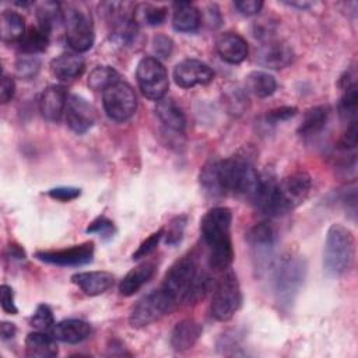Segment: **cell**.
I'll return each mask as SVG.
<instances>
[{
    "label": "cell",
    "instance_id": "cell-1",
    "mask_svg": "<svg viewBox=\"0 0 358 358\" xmlns=\"http://www.w3.org/2000/svg\"><path fill=\"white\" fill-rule=\"evenodd\" d=\"M355 242L351 231L341 224H331L327 229L323 266L324 270L334 277H340L347 273L354 263Z\"/></svg>",
    "mask_w": 358,
    "mask_h": 358
},
{
    "label": "cell",
    "instance_id": "cell-2",
    "mask_svg": "<svg viewBox=\"0 0 358 358\" xmlns=\"http://www.w3.org/2000/svg\"><path fill=\"white\" fill-rule=\"evenodd\" d=\"M217 175L222 193L252 194L256 192L260 175L245 157H231L217 161Z\"/></svg>",
    "mask_w": 358,
    "mask_h": 358
},
{
    "label": "cell",
    "instance_id": "cell-3",
    "mask_svg": "<svg viewBox=\"0 0 358 358\" xmlns=\"http://www.w3.org/2000/svg\"><path fill=\"white\" fill-rule=\"evenodd\" d=\"M306 275L303 259L292 255L284 256L274 273V292L281 306H289L299 292Z\"/></svg>",
    "mask_w": 358,
    "mask_h": 358
},
{
    "label": "cell",
    "instance_id": "cell-4",
    "mask_svg": "<svg viewBox=\"0 0 358 358\" xmlns=\"http://www.w3.org/2000/svg\"><path fill=\"white\" fill-rule=\"evenodd\" d=\"M242 292L234 271H225L217 281L211 299V315L220 322L229 320L241 308Z\"/></svg>",
    "mask_w": 358,
    "mask_h": 358
},
{
    "label": "cell",
    "instance_id": "cell-5",
    "mask_svg": "<svg viewBox=\"0 0 358 358\" xmlns=\"http://www.w3.org/2000/svg\"><path fill=\"white\" fill-rule=\"evenodd\" d=\"M178 302L161 287L144 295L131 309L129 322L131 327L141 329L169 313Z\"/></svg>",
    "mask_w": 358,
    "mask_h": 358
},
{
    "label": "cell",
    "instance_id": "cell-6",
    "mask_svg": "<svg viewBox=\"0 0 358 358\" xmlns=\"http://www.w3.org/2000/svg\"><path fill=\"white\" fill-rule=\"evenodd\" d=\"M312 189V178L305 171H296L280 183L275 192V214L282 215L302 204Z\"/></svg>",
    "mask_w": 358,
    "mask_h": 358
},
{
    "label": "cell",
    "instance_id": "cell-7",
    "mask_svg": "<svg viewBox=\"0 0 358 358\" xmlns=\"http://www.w3.org/2000/svg\"><path fill=\"white\" fill-rule=\"evenodd\" d=\"M137 84L144 96L152 101H159L168 91V73L164 64L152 56L143 57L136 69Z\"/></svg>",
    "mask_w": 358,
    "mask_h": 358
},
{
    "label": "cell",
    "instance_id": "cell-8",
    "mask_svg": "<svg viewBox=\"0 0 358 358\" xmlns=\"http://www.w3.org/2000/svg\"><path fill=\"white\" fill-rule=\"evenodd\" d=\"M66 27V39L70 48L76 52H87L94 45V27L88 13L77 8L67 7L62 11Z\"/></svg>",
    "mask_w": 358,
    "mask_h": 358
},
{
    "label": "cell",
    "instance_id": "cell-9",
    "mask_svg": "<svg viewBox=\"0 0 358 358\" xmlns=\"http://www.w3.org/2000/svg\"><path fill=\"white\" fill-rule=\"evenodd\" d=\"M102 102L106 115L116 122L130 119L137 109V96L133 88L120 80L103 90Z\"/></svg>",
    "mask_w": 358,
    "mask_h": 358
},
{
    "label": "cell",
    "instance_id": "cell-10",
    "mask_svg": "<svg viewBox=\"0 0 358 358\" xmlns=\"http://www.w3.org/2000/svg\"><path fill=\"white\" fill-rule=\"evenodd\" d=\"M197 263L192 255L183 256L176 260L166 271L162 288L176 301H182L189 285L197 274Z\"/></svg>",
    "mask_w": 358,
    "mask_h": 358
},
{
    "label": "cell",
    "instance_id": "cell-11",
    "mask_svg": "<svg viewBox=\"0 0 358 358\" xmlns=\"http://www.w3.org/2000/svg\"><path fill=\"white\" fill-rule=\"evenodd\" d=\"M231 222L232 211L228 207L210 208L200 221V232L204 243L210 248L231 241Z\"/></svg>",
    "mask_w": 358,
    "mask_h": 358
},
{
    "label": "cell",
    "instance_id": "cell-12",
    "mask_svg": "<svg viewBox=\"0 0 358 358\" xmlns=\"http://www.w3.org/2000/svg\"><path fill=\"white\" fill-rule=\"evenodd\" d=\"M35 257L43 263L62 266V267H77L92 262L94 257V243L83 242L71 248L56 249V250H39Z\"/></svg>",
    "mask_w": 358,
    "mask_h": 358
},
{
    "label": "cell",
    "instance_id": "cell-13",
    "mask_svg": "<svg viewBox=\"0 0 358 358\" xmlns=\"http://www.w3.org/2000/svg\"><path fill=\"white\" fill-rule=\"evenodd\" d=\"M214 78V71L208 64L196 60L186 59L176 64L173 70V80L182 88H193L196 85H206Z\"/></svg>",
    "mask_w": 358,
    "mask_h": 358
},
{
    "label": "cell",
    "instance_id": "cell-14",
    "mask_svg": "<svg viewBox=\"0 0 358 358\" xmlns=\"http://www.w3.org/2000/svg\"><path fill=\"white\" fill-rule=\"evenodd\" d=\"M95 108L85 98L80 95L69 96L66 106V122L74 133L83 134L90 130L95 122Z\"/></svg>",
    "mask_w": 358,
    "mask_h": 358
},
{
    "label": "cell",
    "instance_id": "cell-15",
    "mask_svg": "<svg viewBox=\"0 0 358 358\" xmlns=\"http://www.w3.org/2000/svg\"><path fill=\"white\" fill-rule=\"evenodd\" d=\"M257 63L263 67L280 70L292 62V49L282 41L268 39L256 53Z\"/></svg>",
    "mask_w": 358,
    "mask_h": 358
},
{
    "label": "cell",
    "instance_id": "cell-16",
    "mask_svg": "<svg viewBox=\"0 0 358 358\" xmlns=\"http://www.w3.org/2000/svg\"><path fill=\"white\" fill-rule=\"evenodd\" d=\"M71 282L85 295L96 296L112 288L115 277L109 271H81L71 275Z\"/></svg>",
    "mask_w": 358,
    "mask_h": 358
},
{
    "label": "cell",
    "instance_id": "cell-17",
    "mask_svg": "<svg viewBox=\"0 0 358 358\" xmlns=\"http://www.w3.org/2000/svg\"><path fill=\"white\" fill-rule=\"evenodd\" d=\"M246 241L255 250V256L259 262L268 257L275 243V231L271 224L263 221L255 224L246 234Z\"/></svg>",
    "mask_w": 358,
    "mask_h": 358
},
{
    "label": "cell",
    "instance_id": "cell-18",
    "mask_svg": "<svg viewBox=\"0 0 358 358\" xmlns=\"http://www.w3.org/2000/svg\"><path fill=\"white\" fill-rule=\"evenodd\" d=\"M67 92L62 85H49L43 90L39 99V110L49 122H56L62 117L67 106Z\"/></svg>",
    "mask_w": 358,
    "mask_h": 358
},
{
    "label": "cell",
    "instance_id": "cell-19",
    "mask_svg": "<svg viewBox=\"0 0 358 358\" xmlns=\"http://www.w3.org/2000/svg\"><path fill=\"white\" fill-rule=\"evenodd\" d=\"M217 52L222 60L231 64L242 63L248 56V42L235 32L222 34L215 43Z\"/></svg>",
    "mask_w": 358,
    "mask_h": 358
},
{
    "label": "cell",
    "instance_id": "cell-20",
    "mask_svg": "<svg viewBox=\"0 0 358 358\" xmlns=\"http://www.w3.org/2000/svg\"><path fill=\"white\" fill-rule=\"evenodd\" d=\"M91 324L81 319H66L56 323L52 329V336L63 343L77 344L90 337Z\"/></svg>",
    "mask_w": 358,
    "mask_h": 358
},
{
    "label": "cell",
    "instance_id": "cell-21",
    "mask_svg": "<svg viewBox=\"0 0 358 358\" xmlns=\"http://www.w3.org/2000/svg\"><path fill=\"white\" fill-rule=\"evenodd\" d=\"M201 324L193 319H183L175 324L171 333V347L175 351L192 348L201 336Z\"/></svg>",
    "mask_w": 358,
    "mask_h": 358
},
{
    "label": "cell",
    "instance_id": "cell-22",
    "mask_svg": "<svg viewBox=\"0 0 358 358\" xmlns=\"http://www.w3.org/2000/svg\"><path fill=\"white\" fill-rule=\"evenodd\" d=\"M84 67V60L77 53H62L50 62L52 74L62 81H70L80 77Z\"/></svg>",
    "mask_w": 358,
    "mask_h": 358
},
{
    "label": "cell",
    "instance_id": "cell-23",
    "mask_svg": "<svg viewBox=\"0 0 358 358\" xmlns=\"http://www.w3.org/2000/svg\"><path fill=\"white\" fill-rule=\"evenodd\" d=\"M155 264L151 262H144L134 268H131L120 281L119 291L124 296H130L137 292L144 284H147L155 274Z\"/></svg>",
    "mask_w": 358,
    "mask_h": 358
},
{
    "label": "cell",
    "instance_id": "cell-24",
    "mask_svg": "<svg viewBox=\"0 0 358 358\" xmlns=\"http://www.w3.org/2000/svg\"><path fill=\"white\" fill-rule=\"evenodd\" d=\"M155 115L162 122V124L172 131L182 133L186 126V119L182 109L169 98H162L157 101Z\"/></svg>",
    "mask_w": 358,
    "mask_h": 358
},
{
    "label": "cell",
    "instance_id": "cell-25",
    "mask_svg": "<svg viewBox=\"0 0 358 358\" xmlns=\"http://www.w3.org/2000/svg\"><path fill=\"white\" fill-rule=\"evenodd\" d=\"M56 338L45 334L43 331H32L25 337V352L28 357L35 358H52L57 355Z\"/></svg>",
    "mask_w": 358,
    "mask_h": 358
},
{
    "label": "cell",
    "instance_id": "cell-26",
    "mask_svg": "<svg viewBox=\"0 0 358 358\" xmlns=\"http://www.w3.org/2000/svg\"><path fill=\"white\" fill-rule=\"evenodd\" d=\"M201 22L200 11L190 3L182 1L175 3V13L172 18V25L179 32H192L199 28Z\"/></svg>",
    "mask_w": 358,
    "mask_h": 358
},
{
    "label": "cell",
    "instance_id": "cell-27",
    "mask_svg": "<svg viewBox=\"0 0 358 358\" xmlns=\"http://www.w3.org/2000/svg\"><path fill=\"white\" fill-rule=\"evenodd\" d=\"M25 35L24 17L15 11L4 10L0 15V36L4 42H20Z\"/></svg>",
    "mask_w": 358,
    "mask_h": 358
},
{
    "label": "cell",
    "instance_id": "cell-28",
    "mask_svg": "<svg viewBox=\"0 0 358 358\" xmlns=\"http://www.w3.org/2000/svg\"><path fill=\"white\" fill-rule=\"evenodd\" d=\"M112 38L119 45H129L134 41L137 35V22L133 17V14L127 13H116L113 11V20H112Z\"/></svg>",
    "mask_w": 358,
    "mask_h": 358
},
{
    "label": "cell",
    "instance_id": "cell-29",
    "mask_svg": "<svg viewBox=\"0 0 358 358\" xmlns=\"http://www.w3.org/2000/svg\"><path fill=\"white\" fill-rule=\"evenodd\" d=\"M330 109L326 105H319L308 109L303 115V119L298 127L301 136H315L323 130L329 120Z\"/></svg>",
    "mask_w": 358,
    "mask_h": 358
},
{
    "label": "cell",
    "instance_id": "cell-30",
    "mask_svg": "<svg viewBox=\"0 0 358 358\" xmlns=\"http://www.w3.org/2000/svg\"><path fill=\"white\" fill-rule=\"evenodd\" d=\"M50 31L36 25L35 28H29L22 39L18 42V48L25 55H36L45 52L49 45Z\"/></svg>",
    "mask_w": 358,
    "mask_h": 358
},
{
    "label": "cell",
    "instance_id": "cell-31",
    "mask_svg": "<svg viewBox=\"0 0 358 358\" xmlns=\"http://www.w3.org/2000/svg\"><path fill=\"white\" fill-rule=\"evenodd\" d=\"M246 88L259 98H267L277 90V81L271 74L256 70L248 74Z\"/></svg>",
    "mask_w": 358,
    "mask_h": 358
},
{
    "label": "cell",
    "instance_id": "cell-32",
    "mask_svg": "<svg viewBox=\"0 0 358 358\" xmlns=\"http://www.w3.org/2000/svg\"><path fill=\"white\" fill-rule=\"evenodd\" d=\"M234 262V248L232 242H224L220 245L210 246L208 266L214 271H227Z\"/></svg>",
    "mask_w": 358,
    "mask_h": 358
},
{
    "label": "cell",
    "instance_id": "cell-33",
    "mask_svg": "<svg viewBox=\"0 0 358 358\" xmlns=\"http://www.w3.org/2000/svg\"><path fill=\"white\" fill-rule=\"evenodd\" d=\"M248 101L246 92L239 85H229L222 92V103L234 116H239L248 109Z\"/></svg>",
    "mask_w": 358,
    "mask_h": 358
},
{
    "label": "cell",
    "instance_id": "cell-34",
    "mask_svg": "<svg viewBox=\"0 0 358 358\" xmlns=\"http://www.w3.org/2000/svg\"><path fill=\"white\" fill-rule=\"evenodd\" d=\"M166 14V7L152 4H138L133 11V17L137 24H145L150 27L161 25L165 21Z\"/></svg>",
    "mask_w": 358,
    "mask_h": 358
},
{
    "label": "cell",
    "instance_id": "cell-35",
    "mask_svg": "<svg viewBox=\"0 0 358 358\" xmlns=\"http://www.w3.org/2000/svg\"><path fill=\"white\" fill-rule=\"evenodd\" d=\"M119 81V73L110 66H98L88 76V87L95 91H103Z\"/></svg>",
    "mask_w": 358,
    "mask_h": 358
},
{
    "label": "cell",
    "instance_id": "cell-36",
    "mask_svg": "<svg viewBox=\"0 0 358 358\" xmlns=\"http://www.w3.org/2000/svg\"><path fill=\"white\" fill-rule=\"evenodd\" d=\"M210 285H211L210 277L206 273H197L194 280L189 285L187 291L185 292L180 302H183V303H197L199 301H201L206 296V294L210 289Z\"/></svg>",
    "mask_w": 358,
    "mask_h": 358
},
{
    "label": "cell",
    "instance_id": "cell-37",
    "mask_svg": "<svg viewBox=\"0 0 358 358\" xmlns=\"http://www.w3.org/2000/svg\"><path fill=\"white\" fill-rule=\"evenodd\" d=\"M200 185L204 189L206 193L211 196H221L224 194L218 182V175H217V161H210L207 162L200 172Z\"/></svg>",
    "mask_w": 358,
    "mask_h": 358
},
{
    "label": "cell",
    "instance_id": "cell-38",
    "mask_svg": "<svg viewBox=\"0 0 358 358\" xmlns=\"http://www.w3.org/2000/svg\"><path fill=\"white\" fill-rule=\"evenodd\" d=\"M357 108H358V92H357V84L351 83L344 87V94L340 101V115L343 117L355 120L357 115Z\"/></svg>",
    "mask_w": 358,
    "mask_h": 358
},
{
    "label": "cell",
    "instance_id": "cell-39",
    "mask_svg": "<svg viewBox=\"0 0 358 358\" xmlns=\"http://www.w3.org/2000/svg\"><path fill=\"white\" fill-rule=\"evenodd\" d=\"M41 69V60L35 55H21L15 62V73L18 77L34 78Z\"/></svg>",
    "mask_w": 358,
    "mask_h": 358
},
{
    "label": "cell",
    "instance_id": "cell-40",
    "mask_svg": "<svg viewBox=\"0 0 358 358\" xmlns=\"http://www.w3.org/2000/svg\"><path fill=\"white\" fill-rule=\"evenodd\" d=\"M187 224L186 215H176L172 218L168 224V228H164V236H165V243L166 245H178L185 234V228Z\"/></svg>",
    "mask_w": 358,
    "mask_h": 358
},
{
    "label": "cell",
    "instance_id": "cell-41",
    "mask_svg": "<svg viewBox=\"0 0 358 358\" xmlns=\"http://www.w3.org/2000/svg\"><path fill=\"white\" fill-rule=\"evenodd\" d=\"M31 326L35 327L36 330H48L50 329L52 326H55V317H53V312L52 309L45 305V303H41L36 306L34 315L31 316Z\"/></svg>",
    "mask_w": 358,
    "mask_h": 358
},
{
    "label": "cell",
    "instance_id": "cell-42",
    "mask_svg": "<svg viewBox=\"0 0 358 358\" xmlns=\"http://www.w3.org/2000/svg\"><path fill=\"white\" fill-rule=\"evenodd\" d=\"M162 236H164V228H159L158 231L152 232L147 239H144L140 243V246L137 248V250L133 253L131 257L134 260H138V259H143V257H147L148 255H151L157 249Z\"/></svg>",
    "mask_w": 358,
    "mask_h": 358
},
{
    "label": "cell",
    "instance_id": "cell-43",
    "mask_svg": "<svg viewBox=\"0 0 358 358\" xmlns=\"http://www.w3.org/2000/svg\"><path fill=\"white\" fill-rule=\"evenodd\" d=\"M88 234H98L102 238H112L115 234V224L113 221H110L109 218H106L105 215H99L98 218H95L85 229Z\"/></svg>",
    "mask_w": 358,
    "mask_h": 358
},
{
    "label": "cell",
    "instance_id": "cell-44",
    "mask_svg": "<svg viewBox=\"0 0 358 358\" xmlns=\"http://www.w3.org/2000/svg\"><path fill=\"white\" fill-rule=\"evenodd\" d=\"M81 194V189L80 187H73V186H59V187H53L50 190H48V196L62 201V203H67L71 201L74 199H77Z\"/></svg>",
    "mask_w": 358,
    "mask_h": 358
},
{
    "label": "cell",
    "instance_id": "cell-45",
    "mask_svg": "<svg viewBox=\"0 0 358 358\" xmlns=\"http://www.w3.org/2000/svg\"><path fill=\"white\" fill-rule=\"evenodd\" d=\"M298 109L295 106H280L275 109H271L266 115V122L268 124H277L281 122H285L296 115Z\"/></svg>",
    "mask_w": 358,
    "mask_h": 358
},
{
    "label": "cell",
    "instance_id": "cell-46",
    "mask_svg": "<svg viewBox=\"0 0 358 358\" xmlns=\"http://www.w3.org/2000/svg\"><path fill=\"white\" fill-rule=\"evenodd\" d=\"M173 49V42L169 36L164 34H158L152 38V50L158 57H169Z\"/></svg>",
    "mask_w": 358,
    "mask_h": 358
},
{
    "label": "cell",
    "instance_id": "cell-47",
    "mask_svg": "<svg viewBox=\"0 0 358 358\" xmlns=\"http://www.w3.org/2000/svg\"><path fill=\"white\" fill-rule=\"evenodd\" d=\"M357 141H358V130H357V120H351L347 130L344 131V134L341 136V138L338 140V148L343 151L347 150H352L357 147Z\"/></svg>",
    "mask_w": 358,
    "mask_h": 358
},
{
    "label": "cell",
    "instance_id": "cell-48",
    "mask_svg": "<svg viewBox=\"0 0 358 358\" xmlns=\"http://www.w3.org/2000/svg\"><path fill=\"white\" fill-rule=\"evenodd\" d=\"M0 303H1V309L8 313V315H17L18 313V308L15 306L14 302V291L10 285L3 284L0 287Z\"/></svg>",
    "mask_w": 358,
    "mask_h": 358
},
{
    "label": "cell",
    "instance_id": "cell-49",
    "mask_svg": "<svg viewBox=\"0 0 358 358\" xmlns=\"http://www.w3.org/2000/svg\"><path fill=\"white\" fill-rule=\"evenodd\" d=\"M14 94H15L14 80L10 76L3 74L1 76V85H0V101H1V103H7L8 101H11Z\"/></svg>",
    "mask_w": 358,
    "mask_h": 358
},
{
    "label": "cell",
    "instance_id": "cell-50",
    "mask_svg": "<svg viewBox=\"0 0 358 358\" xmlns=\"http://www.w3.org/2000/svg\"><path fill=\"white\" fill-rule=\"evenodd\" d=\"M235 7L243 15H255L262 10L263 1L262 0H241V1H235Z\"/></svg>",
    "mask_w": 358,
    "mask_h": 358
},
{
    "label": "cell",
    "instance_id": "cell-51",
    "mask_svg": "<svg viewBox=\"0 0 358 358\" xmlns=\"http://www.w3.org/2000/svg\"><path fill=\"white\" fill-rule=\"evenodd\" d=\"M17 333V327L14 323H10V322H1L0 324V334H1V338L3 340H8V338H13Z\"/></svg>",
    "mask_w": 358,
    "mask_h": 358
},
{
    "label": "cell",
    "instance_id": "cell-52",
    "mask_svg": "<svg viewBox=\"0 0 358 358\" xmlns=\"http://www.w3.org/2000/svg\"><path fill=\"white\" fill-rule=\"evenodd\" d=\"M10 256H13L14 259H18V260H24L25 259V252L21 246L18 245H10Z\"/></svg>",
    "mask_w": 358,
    "mask_h": 358
},
{
    "label": "cell",
    "instance_id": "cell-53",
    "mask_svg": "<svg viewBox=\"0 0 358 358\" xmlns=\"http://www.w3.org/2000/svg\"><path fill=\"white\" fill-rule=\"evenodd\" d=\"M287 4H289V6H295V7H299V8H306V7H309L310 6V3H301V1H298V3H295V1H291V3H287Z\"/></svg>",
    "mask_w": 358,
    "mask_h": 358
}]
</instances>
